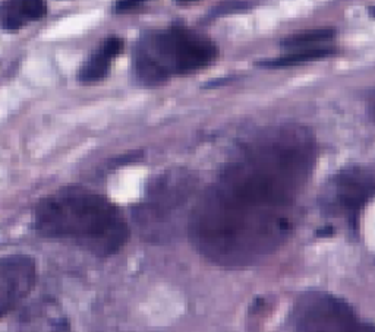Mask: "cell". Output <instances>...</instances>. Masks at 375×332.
Listing matches in <instances>:
<instances>
[{
	"mask_svg": "<svg viewBox=\"0 0 375 332\" xmlns=\"http://www.w3.org/2000/svg\"><path fill=\"white\" fill-rule=\"evenodd\" d=\"M368 12H369V15H371V17L375 18V6H371V8L368 9Z\"/></svg>",
	"mask_w": 375,
	"mask_h": 332,
	"instance_id": "obj_13",
	"label": "cell"
},
{
	"mask_svg": "<svg viewBox=\"0 0 375 332\" xmlns=\"http://www.w3.org/2000/svg\"><path fill=\"white\" fill-rule=\"evenodd\" d=\"M47 14L44 0H6L2 6V28L18 31Z\"/></svg>",
	"mask_w": 375,
	"mask_h": 332,
	"instance_id": "obj_8",
	"label": "cell"
},
{
	"mask_svg": "<svg viewBox=\"0 0 375 332\" xmlns=\"http://www.w3.org/2000/svg\"><path fill=\"white\" fill-rule=\"evenodd\" d=\"M31 220L40 236L96 257H112L129 240L122 211L106 196L80 186H67L44 196L34 207Z\"/></svg>",
	"mask_w": 375,
	"mask_h": 332,
	"instance_id": "obj_2",
	"label": "cell"
},
{
	"mask_svg": "<svg viewBox=\"0 0 375 332\" xmlns=\"http://www.w3.org/2000/svg\"><path fill=\"white\" fill-rule=\"evenodd\" d=\"M218 56V47L209 37L172 25L142 37L134 48L132 72L142 85H159L173 76L201 71Z\"/></svg>",
	"mask_w": 375,
	"mask_h": 332,
	"instance_id": "obj_3",
	"label": "cell"
},
{
	"mask_svg": "<svg viewBox=\"0 0 375 332\" xmlns=\"http://www.w3.org/2000/svg\"><path fill=\"white\" fill-rule=\"evenodd\" d=\"M369 104H371V109L375 111V91L371 94V101H369Z\"/></svg>",
	"mask_w": 375,
	"mask_h": 332,
	"instance_id": "obj_12",
	"label": "cell"
},
{
	"mask_svg": "<svg viewBox=\"0 0 375 332\" xmlns=\"http://www.w3.org/2000/svg\"><path fill=\"white\" fill-rule=\"evenodd\" d=\"M315 158V139L301 126L251 138L192 214L197 249L226 266H247L273 253L290 236Z\"/></svg>",
	"mask_w": 375,
	"mask_h": 332,
	"instance_id": "obj_1",
	"label": "cell"
},
{
	"mask_svg": "<svg viewBox=\"0 0 375 332\" xmlns=\"http://www.w3.org/2000/svg\"><path fill=\"white\" fill-rule=\"evenodd\" d=\"M37 264L25 255H12L0 262V315L10 311L28 297L37 284Z\"/></svg>",
	"mask_w": 375,
	"mask_h": 332,
	"instance_id": "obj_6",
	"label": "cell"
},
{
	"mask_svg": "<svg viewBox=\"0 0 375 332\" xmlns=\"http://www.w3.org/2000/svg\"><path fill=\"white\" fill-rule=\"evenodd\" d=\"M375 198V176L360 165H347L335 173L321 195V211L356 232L360 215Z\"/></svg>",
	"mask_w": 375,
	"mask_h": 332,
	"instance_id": "obj_4",
	"label": "cell"
},
{
	"mask_svg": "<svg viewBox=\"0 0 375 332\" xmlns=\"http://www.w3.org/2000/svg\"><path fill=\"white\" fill-rule=\"evenodd\" d=\"M146 2H148V0H118L114 5V10L119 12V14H123V12H129L139 8Z\"/></svg>",
	"mask_w": 375,
	"mask_h": 332,
	"instance_id": "obj_11",
	"label": "cell"
},
{
	"mask_svg": "<svg viewBox=\"0 0 375 332\" xmlns=\"http://www.w3.org/2000/svg\"><path fill=\"white\" fill-rule=\"evenodd\" d=\"M335 37V31L333 28H318L309 30L304 33H297L284 38L280 43L283 48L295 52V50H306V48H317L330 46L333 38Z\"/></svg>",
	"mask_w": 375,
	"mask_h": 332,
	"instance_id": "obj_10",
	"label": "cell"
},
{
	"mask_svg": "<svg viewBox=\"0 0 375 332\" xmlns=\"http://www.w3.org/2000/svg\"><path fill=\"white\" fill-rule=\"evenodd\" d=\"M295 331L374 332L375 325L358 316L343 299L326 291H306L296 300L289 316Z\"/></svg>",
	"mask_w": 375,
	"mask_h": 332,
	"instance_id": "obj_5",
	"label": "cell"
},
{
	"mask_svg": "<svg viewBox=\"0 0 375 332\" xmlns=\"http://www.w3.org/2000/svg\"><path fill=\"white\" fill-rule=\"evenodd\" d=\"M122 50L123 40L121 37H107L82 63L78 71V81L82 84H96L106 80L113 60L122 53Z\"/></svg>",
	"mask_w": 375,
	"mask_h": 332,
	"instance_id": "obj_7",
	"label": "cell"
},
{
	"mask_svg": "<svg viewBox=\"0 0 375 332\" xmlns=\"http://www.w3.org/2000/svg\"><path fill=\"white\" fill-rule=\"evenodd\" d=\"M335 47L333 46H324L317 48H306V50H295V52H289L288 55L276 57V59H267L260 63H256L260 68L265 69H280V68H290V66H299L305 65L309 62H317L327 59L335 55Z\"/></svg>",
	"mask_w": 375,
	"mask_h": 332,
	"instance_id": "obj_9",
	"label": "cell"
},
{
	"mask_svg": "<svg viewBox=\"0 0 375 332\" xmlns=\"http://www.w3.org/2000/svg\"><path fill=\"white\" fill-rule=\"evenodd\" d=\"M180 2H191V0H180Z\"/></svg>",
	"mask_w": 375,
	"mask_h": 332,
	"instance_id": "obj_14",
	"label": "cell"
}]
</instances>
